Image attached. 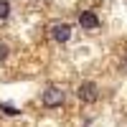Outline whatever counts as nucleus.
<instances>
[{
    "label": "nucleus",
    "mask_w": 127,
    "mask_h": 127,
    "mask_svg": "<svg viewBox=\"0 0 127 127\" xmlns=\"http://www.w3.org/2000/svg\"><path fill=\"white\" fill-rule=\"evenodd\" d=\"M10 15V3L8 0H0V20H5Z\"/></svg>",
    "instance_id": "obj_6"
},
{
    "label": "nucleus",
    "mask_w": 127,
    "mask_h": 127,
    "mask_svg": "<svg viewBox=\"0 0 127 127\" xmlns=\"http://www.w3.org/2000/svg\"><path fill=\"white\" fill-rule=\"evenodd\" d=\"M43 104L51 107V109H54V107H61V104H64V92H61L59 87H48V89L43 92Z\"/></svg>",
    "instance_id": "obj_1"
},
{
    "label": "nucleus",
    "mask_w": 127,
    "mask_h": 127,
    "mask_svg": "<svg viewBox=\"0 0 127 127\" xmlns=\"http://www.w3.org/2000/svg\"><path fill=\"white\" fill-rule=\"evenodd\" d=\"M51 36H54L56 43H66V41L71 38V26L69 23H56L54 28H51Z\"/></svg>",
    "instance_id": "obj_3"
},
{
    "label": "nucleus",
    "mask_w": 127,
    "mask_h": 127,
    "mask_svg": "<svg viewBox=\"0 0 127 127\" xmlns=\"http://www.w3.org/2000/svg\"><path fill=\"white\" fill-rule=\"evenodd\" d=\"M0 112L8 114V117H15V114H20V109H18V107H13V104H0Z\"/></svg>",
    "instance_id": "obj_5"
},
{
    "label": "nucleus",
    "mask_w": 127,
    "mask_h": 127,
    "mask_svg": "<svg viewBox=\"0 0 127 127\" xmlns=\"http://www.w3.org/2000/svg\"><path fill=\"white\" fill-rule=\"evenodd\" d=\"M5 59H8V46L0 43V61H5Z\"/></svg>",
    "instance_id": "obj_7"
},
{
    "label": "nucleus",
    "mask_w": 127,
    "mask_h": 127,
    "mask_svg": "<svg viewBox=\"0 0 127 127\" xmlns=\"http://www.w3.org/2000/svg\"><path fill=\"white\" fill-rule=\"evenodd\" d=\"M76 94H79L81 102H94V99L99 97V89H97V84H94V81H84Z\"/></svg>",
    "instance_id": "obj_2"
},
{
    "label": "nucleus",
    "mask_w": 127,
    "mask_h": 127,
    "mask_svg": "<svg viewBox=\"0 0 127 127\" xmlns=\"http://www.w3.org/2000/svg\"><path fill=\"white\" fill-rule=\"evenodd\" d=\"M79 26H81V28H87V31L97 28V26H99L97 13H94V10H81V13H79Z\"/></svg>",
    "instance_id": "obj_4"
}]
</instances>
